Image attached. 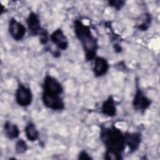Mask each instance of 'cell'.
I'll list each match as a JSON object with an SVG mask.
<instances>
[{
  "label": "cell",
  "instance_id": "6da1fadb",
  "mask_svg": "<svg viewBox=\"0 0 160 160\" xmlns=\"http://www.w3.org/2000/svg\"><path fill=\"white\" fill-rule=\"evenodd\" d=\"M74 31L76 37L79 41L84 52L87 61H91L96 57L99 48L98 39L93 35L90 27L81 20L74 21Z\"/></svg>",
  "mask_w": 160,
  "mask_h": 160
},
{
  "label": "cell",
  "instance_id": "7a4b0ae2",
  "mask_svg": "<svg viewBox=\"0 0 160 160\" xmlns=\"http://www.w3.org/2000/svg\"><path fill=\"white\" fill-rule=\"evenodd\" d=\"M100 139L104 144L106 150L122 154L126 148L124 132L114 125L111 127L101 126Z\"/></svg>",
  "mask_w": 160,
  "mask_h": 160
},
{
  "label": "cell",
  "instance_id": "3957f363",
  "mask_svg": "<svg viewBox=\"0 0 160 160\" xmlns=\"http://www.w3.org/2000/svg\"><path fill=\"white\" fill-rule=\"evenodd\" d=\"M26 22L30 34L32 36H38L42 44H46L48 41V33L41 27L38 15L34 12H31L27 19Z\"/></svg>",
  "mask_w": 160,
  "mask_h": 160
},
{
  "label": "cell",
  "instance_id": "277c9868",
  "mask_svg": "<svg viewBox=\"0 0 160 160\" xmlns=\"http://www.w3.org/2000/svg\"><path fill=\"white\" fill-rule=\"evenodd\" d=\"M32 98L33 96L31 89L24 84H19L15 92L16 103L21 107L26 108L31 104Z\"/></svg>",
  "mask_w": 160,
  "mask_h": 160
},
{
  "label": "cell",
  "instance_id": "5b68a950",
  "mask_svg": "<svg viewBox=\"0 0 160 160\" xmlns=\"http://www.w3.org/2000/svg\"><path fill=\"white\" fill-rule=\"evenodd\" d=\"M63 87L61 84L50 75H46L42 84V92L51 95H61L63 92Z\"/></svg>",
  "mask_w": 160,
  "mask_h": 160
},
{
  "label": "cell",
  "instance_id": "8992f818",
  "mask_svg": "<svg viewBox=\"0 0 160 160\" xmlns=\"http://www.w3.org/2000/svg\"><path fill=\"white\" fill-rule=\"evenodd\" d=\"M151 104V100L146 96L144 92L138 87H137L133 100L132 106L136 111L144 112Z\"/></svg>",
  "mask_w": 160,
  "mask_h": 160
},
{
  "label": "cell",
  "instance_id": "52a82bcc",
  "mask_svg": "<svg viewBox=\"0 0 160 160\" xmlns=\"http://www.w3.org/2000/svg\"><path fill=\"white\" fill-rule=\"evenodd\" d=\"M42 101L44 105L53 111H62L65 108V103L61 95L42 94Z\"/></svg>",
  "mask_w": 160,
  "mask_h": 160
},
{
  "label": "cell",
  "instance_id": "ba28073f",
  "mask_svg": "<svg viewBox=\"0 0 160 160\" xmlns=\"http://www.w3.org/2000/svg\"><path fill=\"white\" fill-rule=\"evenodd\" d=\"M8 31L12 38L17 41L22 40L26 32L25 26L14 18L9 19Z\"/></svg>",
  "mask_w": 160,
  "mask_h": 160
},
{
  "label": "cell",
  "instance_id": "9c48e42d",
  "mask_svg": "<svg viewBox=\"0 0 160 160\" xmlns=\"http://www.w3.org/2000/svg\"><path fill=\"white\" fill-rule=\"evenodd\" d=\"M51 41L61 50H66L69 46V41L61 28L56 29L50 35Z\"/></svg>",
  "mask_w": 160,
  "mask_h": 160
},
{
  "label": "cell",
  "instance_id": "30bf717a",
  "mask_svg": "<svg viewBox=\"0 0 160 160\" xmlns=\"http://www.w3.org/2000/svg\"><path fill=\"white\" fill-rule=\"evenodd\" d=\"M125 144L127 145L131 152L138 149L142 141V135L139 132H124Z\"/></svg>",
  "mask_w": 160,
  "mask_h": 160
},
{
  "label": "cell",
  "instance_id": "8fae6325",
  "mask_svg": "<svg viewBox=\"0 0 160 160\" xmlns=\"http://www.w3.org/2000/svg\"><path fill=\"white\" fill-rule=\"evenodd\" d=\"M109 64L104 58L96 56L94 59V65L92 71L94 76L97 78L104 76L109 71Z\"/></svg>",
  "mask_w": 160,
  "mask_h": 160
},
{
  "label": "cell",
  "instance_id": "7c38bea8",
  "mask_svg": "<svg viewBox=\"0 0 160 160\" xmlns=\"http://www.w3.org/2000/svg\"><path fill=\"white\" fill-rule=\"evenodd\" d=\"M101 111L102 114L108 117H114L116 115L117 108L116 101L112 96H110L105 100L101 106Z\"/></svg>",
  "mask_w": 160,
  "mask_h": 160
},
{
  "label": "cell",
  "instance_id": "4fadbf2b",
  "mask_svg": "<svg viewBox=\"0 0 160 160\" xmlns=\"http://www.w3.org/2000/svg\"><path fill=\"white\" fill-rule=\"evenodd\" d=\"M3 128L4 134L8 139H14L19 137L20 130L16 124L8 121L4 123Z\"/></svg>",
  "mask_w": 160,
  "mask_h": 160
},
{
  "label": "cell",
  "instance_id": "5bb4252c",
  "mask_svg": "<svg viewBox=\"0 0 160 160\" xmlns=\"http://www.w3.org/2000/svg\"><path fill=\"white\" fill-rule=\"evenodd\" d=\"M24 132L26 138L31 142H34L39 138V131L32 122H29L27 124L24 128Z\"/></svg>",
  "mask_w": 160,
  "mask_h": 160
},
{
  "label": "cell",
  "instance_id": "9a60e30c",
  "mask_svg": "<svg viewBox=\"0 0 160 160\" xmlns=\"http://www.w3.org/2000/svg\"><path fill=\"white\" fill-rule=\"evenodd\" d=\"M151 20H152L151 16L149 13L146 14L145 18L140 24L137 25L136 28L139 31H146L149 28L151 24Z\"/></svg>",
  "mask_w": 160,
  "mask_h": 160
},
{
  "label": "cell",
  "instance_id": "2e32d148",
  "mask_svg": "<svg viewBox=\"0 0 160 160\" xmlns=\"http://www.w3.org/2000/svg\"><path fill=\"white\" fill-rule=\"evenodd\" d=\"M104 159L106 160H121L122 159V154L110 150H106Z\"/></svg>",
  "mask_w": 160,
  "mask_h": 160
},
{
  "label": "cell",
  "instance_id": "e0dca14e",
  "mask_svg": "<svg viewBox=\"0 0 160 160\" xmlns=\"http://www.w3.org/2000/svg\"><path fill=\"white\" fill-rule=\"evenodd\" d=\"M28 146L26 142L22 139H18L15 144V151L18 154H23L28 150Z\"/></svg>",
  "mask_w": 160,
  "mask_h": 160
},
{
  "label": "cell",
  "instance_id": "ac0fdd59",
  "mask_svg": "<svg viewBox=\"0 0 160 160\" xmlns=\"http://www.w3.org/2000/svg\"><path fill=\"white\" fill-rule=\"evenodd\" d=\"M125 3L126 2L124 1L121 0H113L108 1V5L116 10H120L124 6Z\"/></svg>",
  "mask_w": 160,
  "mask_h": 160
},
{
  "label": "cell",
  "instance_id": "d6986e66",
  "mask_svg": "<svg viewBox=\"0 0 160 160\" xmlns=\"http://www.w3.org/2000/svg\"><path fill=\"white\" fill-rule=\"evenodd\" d=\"M78 159L81 160H90L92 159L91 156L87 152V151L82 150L81 151L78 155Z\"/></svg>",
  "mask_w": 160,
  "mask_h": 160
},
{
  "label": "cell",
  "instance_id": "ffe728a7",
  "mask_svg": "<svg viewBox=\"0 0 160 160\" xmlns=\"http://www.w3.org/2000/svg\"><path fill=\"white\" fill-rule=\"evenodd\" d=\"M114 49L117 52H121L122 51V50L121 46L120 45L118 44H115L114 45Z\"/></svg>",
  "mask_w": 160,
  "mask_h": 160
},
{
  "label": "cell",
  "instance_id": "44dd1931",
  "mask_svg": "<svg viewBox=\"0 0 160 160\" xmlns=\"http://www.w3.org/2000/svg\"><path fill=\"white\" fill-rule=\"evenodd\" d=\"M1 5V14H2L4 12V9H5V8L3 6L2 4H0Z\"/></svg>",
  "mask_w": 160,
  "mask_h": 160
}]
</instances>
